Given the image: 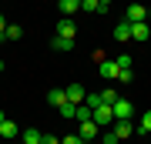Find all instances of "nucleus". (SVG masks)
I'll use <instances>...</instances> for the list:
<instances>
[{
  "instance_id": "a878e982",
  "label": "nucleus",
  "mask_w": 151,
  "mask_h": 144,
  "mask_svg": "<svg viewBox=\"0 0 151 144\" xmlns=\"http://www.w3.org/2000/svg\"><path fill=\"white\" fill-rule=\"evenodd\" d=\"M4 121H7V114H4V111H0V124H4Z\"/></svg>"
},
{
  "instance_id": "0eeeda50",
  "label": "nucleus",
  "mask_w": 151,
  "mask_h": 144,
  "mask_svg": "<svg viewBox=\"0 0 151 144\" xmlns=\"http://www.w3.org/2000/svg\"><path fill=\"white\" fill-rule=\"evenodd\" d=\"M57 37L74 40V37H77V24H74V20H57Z\"/></svg>"
},
{
  "instance_id": "4468645a",
  "label": "nucleus",
  "mask_w": 151,
  "mask_h": 144,
  "mask_svg": "<svg viewBox=\"0 0 151 144\" xmlns=\"http://www.w3.org/2000/svg\"><path fill=\"white\" fill-rule=\"evenodd\" d=\"M57 7H60L64 17H74L77 10H81V0H57Z\"/></svg>"
},
{
  "instance_id": "39448f33",
  "label": "nucleus",
  "mask_w": 151,
  "mask_h": 144,
  "mask_svg": "<svg viewBox=\"0 0 151 144\" xmlns=\"http://www.w3.org/2000/svg\"><path fill=\"white\" fill-rule=\"evenodd\" d=\"M114 117H118V121L134 117V104H131V101H124V97H118V101H114Z\"/></svg>"
},
{
  "instance_id": "f257e3e1",
  "label": "nucleus",
  "mask_w": 151,
  "mask_h": 144,
  "mask_svg": "<svg viewBox=\"0 0 151 144\" xmlns=\"http://www.w3.org/2000/svg\"><path fill=\"white\" fill-rule=\"evenodd\" d=\"M114 121H118V117H114V107L111 104H97L94 107V124H97V128H111Z\"/></svg>"
},
{
  "instance_id": "412c9836",
  "label": "nucleus",
  "mask_w": 151,
  "mask_h": 144,
  "mask_svg": "<svg viewBox=\"0 0 151 144\" xmlns=\"http://www.w3.org/2000/svg\"><path fill=\"white\" fill-rule=\"evenodd\" d=\"M101 144H118V134H114V131H104L101 134Z\"/></svg>"
},
{
  "instance_id": "aec40b11",
  "label": "nucleus",
  "mask_w": 151,
  "mask_h": 144,
  "mask_svg": "<svg viewBox=\"0 0 151 144\" xmlns=\"http://www.w3.org/2000/svg\"><path fill=\"white\" fill-rule=\"evenodd\" d=\"M114 60H118V67H121V70H131V57H128V54H118Z\"/></svg>"
},
{
  "instance_id": "9d476101",
  "label": "nucleus",
  "mask_w": 151,
  "mask_h": 144,
  "mask_svg": "<svg viewBox=\"0 0 151 144\" xmlns=\"http://www.w3.org/2000/svg\"><path fill=\"white\" fill-rule=\"evenodd\" d=\"M151 37V34H148V20H138V24H131V40H141V44H145Z\"/></svg>"
},
{
  "instance_id": "2eb2a0df",
  "label": "nucleus",
  "mask_w": 151,
  "mask_h": 144,
  "mask_svg": "<svg viewBox=\"0 0 151 144\" xmlns=\"http://www.w3.org/2000/svg\"><path fill=\"white\" fill-rule=\"evenodd\" d=\"M20 37H24V27H20V24H7L4 40H20Z\"/></svg>"
},
{
  "instance_id": "f03ea898",
  "label": "nucleus",
  "mask_w": 151,
  "mask_h": 144,
  "mask_svg": "<svg viewBox=\"0 0 151 144\" xmlns=\"http://www.w3.org/2000/svg\"><path fill=\"white\" fill-rule=\"evenodd\" d=\"M97 74L108 77V80H118V77H121V67H118L114 57H104V60H97Z\"/></svg>"
},
{
  "instance_id": "bb28decb",
  "label": "nucleus",
  "mask_w": 151,
  "mask_h": 144,
  "mask_svg": "<svg viewBox=\"0 0 151 144\" xmlns=\"http://www.w3.org/2000/svg\"><path fill=\"white\" fill-rule=\"evenodd\" d=\"M14 144H24V141H14Z\"/></svg>"
},
{
  "instance_id": "a211bd4d",
  "label": "nucleus",
  "mask_w": 151,
  "mask_h": 144,
  "mask_svg": "<svg viewBox=\"0 0 151 144\" xmlns=\"http://www.w3.org/2000/svg\"><path fill=\"white\" fill-rule=\"evenodd\" d=\"M118 97H121L118 87H104V91H101V104H111V107H114V101H118Z\"/></svg>"
},
{
  "instance_id": "ddd939ff",
  "label": "nucleus",
  "mask_w": 151,
  "mask_h": 144,
  "mask_svg": "<svg viewBox=\"0 0 151 144\" xmlns=\"http://www.w3.org/2000/svg\"><path fill=\"white\" fill-rule=\"evenodd\" d=\"M114 40H118V44L131 40V20H121L118 27H114Z\"/></svg>"
},
{
  "instance_id": "1a4fd4ad",
  "label": "nucleus",
  "mask_w": 151,
  "mask_h": 144,
  "mask_svg": "<svg viewBox=\"0 0 151 144\" xmlns=\"http://www.w3.org/2000/svg\"><path fill=\"white\" fill-rule=\"evenodd\" d=\"M20 131H24V128H17L14 121H4V124H0V138H7V141H17Z\"/></svg>"
},
{
  "instance_id": "f3484780",
  "label": "nucleus",
  "mask_w": 151,
  "mask_h": 144,
  "mask_svg": "<svg viewBox=\"0 0 151 144\" xmlns=\"http://www.w3.org/2000/svg\"><path fill=\"white\" fill-rule=\"evenodd\" d=\"M57 111H60V117H67V121H77V104H70V101H67V104H60Z\"/></svg>"
},
{
  "instance_id": "f8f14e48",
  "label": "nucleus",
  "mask_w": 151,
  "mask_h": 144,
  "mask_svg": "<svg viewBox=\"0 0 151 144\" xmlns=\"http://www.w3.org/2000/svg\"><path fill=\"white\" fill-rule=\"evenodd\" d=\"M20 141H24V144H44V134H40L37 128H24V131H20Z\"/></svg>"
},
{
  "instance_id": "5701e85b",
  "label": "nucleus",
  "mask_w": 151,
  "mask_h": 144,
  "mask_svg": "<svg viewBox=\"0 0 151 144\" xmlns=\"http://www.w3.org/2000/svg\"><path fill=\"white\" fill-rule=\"evenodd\" d=\"M84 104H91V107H97V104H101V94H87V97H84Z\"/></svg>"
},
{
  "instance_id": "7ed1b4c3",
  "label": "nucleus",
  "mask_w": 151,
  "mask_h": 144,
  "mask_svg": "<svg viewBox=\"0 0 151 144\" xmlns=\"http://www.w3.org/2000/svg\"><path fill=\"white\" fill-rule=\"evenodd\" d=\"M111 128H114V134H118V141H128L131 134H134V128H138V124L131 121V117H124V121H114Z\"/></svg>"
},
{
  "instance_id": "423d86ee",
  "label": "nucleus",
  "mask_w": 151,
  "mask_h": 144,
  "mask_svg": "<svg viewBox=\"0 0 151 144\" xmlns=\"http://www.w3.org/2000/svg\"><path fill=\"white\" fill-rule=\"evenodd\" d=\"M77 134H81V138H84L87 144H91V141L97 138V134H101V128H97L94 121H81V128H77Z\"/></svg>"
},
{
  "instance_id": "9b49d317",
  "label": "nucleus",
  "mask_w": 151,
  "mask_h": 144,
  "mask_svg": "<svg viewBox=\"0 0 151 144\" xmlns=\"http://www.w3.org/2000/svg\"><path fill=\"white\" fill-rule=\"evenodd\" d=\"M64 91H67V101L70 104H84V97H87V91L81 84H70V87H64Z\"/></svg>"
},
{
  "instance_id": "6ab92c4d",
  "label": "nucleus",
  "mask_w": 151,
  "mask_h": 144,
  "mask_svg": "<svg viewBox=\"0 0 151 144\" xmlns=\"http://www.w3.org/2000/svg\"><path fill=\"white\" fill-rule=\"evenodd\" d=\"M50 47L64 54V50H70V47H74V40H67V37H57V34H54V40H50Z\"/></svg>"
},
{
  "instance_id": "dca6fc26",
  "label": "nucleus",
  "mask_w": 151,
  "mask_h": 144,
  "mask_svg": "<svg viewBox=\"0 0 151 144\" xmlns=\"http://www.w3.org/2000/svg\"><path fill=\"white\" fill-rule=\"evenodd\" d=\"M134 134H151V111H145V114H141V121H138Z\"/></svg>"
},
{
  "instance_id": "20e7f679",
  "label": "nucleus",
  "mask_w": 151,
  "mask_h": 144,
  "mask_svg": "<svg viewBox=\"0 0 151 144\" xmlns=\"http://www.w3.org/2000/svg\"><path fill=\"white\" fill-rule=\"evenodd\" d=\"M124 20H131V24L148 20V7H145V4H128V10H124Z\"/></svg>"
},
{
  "instance_id": "6e6552de",
  "label": "nucleus",
  "mask_w": 151,
  "mask_h": 144,
  "mask_svg": "<svg viewBox=\"0 0 151 144\" xmlns=\"http://www.w3.org/2000/svg\"><path fill=\"white\" fill-rule=\"evenodd\" d=\"M47 104H50V107L67 104V91H64V87H50V91H47Z\"/></svg>"
},
{
  "instance_id": "b1692460",
  "label": "nucleus",
  "mask_w": 151,
  "mask_h": 144,
  "mask_svg": "<svg viewBox=\"0 0 151 144\" xmlns=\"http://www.w3.org/2000/svg\"><path fill=\"white\" fill-rule=\"evenodd\" d=\"M44 144H60V138H54V134H44Z\"/></svg>"
},
{
  "instance_id": "cd10ccee",
  "label": "nucleus",
  "mask_w": 151,
  "mask_h": 144,
  "mask_svg": "<svg viewBox=\"0 0 151 144\" xmlns=\"http://www.w3.org/2000/svg\"><path fill=\"white\" fill-rule=\"evenodd\" d=\"M148 17H151V10H148Z\"/></svg>"
},
{
  "instance_id": "4be33fe9",
  "label": "nucleus",
  "mask_w": 151,
  "mask_h": 144,
  "mask_svg": "<svg viewBox=\"0 0 151 144\" xmlns=\"http://www.w3.org/2000/svg\"><path fill=\"white\" fill-rule=\"evenodd\" d=\"M60 144H87V141L81 138V134H67V138H64V141H60Z\"/></svg>"
},
{
  "instance_id": "393cba45",
  "label": "nucleus",
  "mask_w": 151,
  "mask_h": 144,
  "mask_svg": "<svg viewBox=\"0 0 151 144\" xmlns=\"http://www.w3.org/2000/svg\"><path fill=\"white\" fill-rule=\"evenodd\" d=\"M4 30H7V17L0 14V37H4Z\"/></svg>"
}]
</instances>
